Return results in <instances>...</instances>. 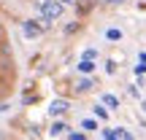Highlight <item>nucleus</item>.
Masks as SVG:
<instances>
[{
  "label": "nucleus",
  "instance_id": "423d86ee",
  "mask_svg": "<svg viewBox=\"0 0 146 140\" xmlns=\"http://www.w3.org/2000/svg\"><path fill=\"white\" fill-rule=\"evenodd\" d=\"M49 132H52V135L57 137V135H65V132H70V127L65 124V121H54V124H52V129H49Z\"/></svg>",
  "mask_w": 146,
  "mask_h": 140
},
{
  "label": "nucleus",
  "instance_id": "0eeeda50",
  "mask_svg": "<svg viewBox=\"0 0 146 140\" xmlns=\"http://www.w3.org/2000/svg\"><path fill=\"white\" fill-rule=\"evenodd\" d=\"M100 103H103V105H108V108H119V100H116L114 94H108V92H103V97H100Z\"/></svg>",
  "mask_w": 146,
  "mask_h": 140
},
{
  "label": "nucleus",
  "instance_id": "f8f14e48",
  "mask_svg": "<svg viewBox=\"0 0 146 140\" xmlns=\"http://www.w3.org/2000/svg\"><path fill=\"white\" fill-rule=\"evenodd\" d=\"M68 140H87L84 132H68Z\"/></svg>",
  "mask_w": 146,
  "mask_h": 140
},
{
  "label": "nucleus",
  "instance_id": "39448f33",
  "mask_svg": "<svg viewBox=\"0 0 146 140\" xmlns=\"http://www.w3.org/2000/svg\"><path fill=\"white\" fill-rule=\"evenodd\" d=\"M92 86H95L92 78H81V81L76 83V92H78V94H87V92H92Z\"/></svg>",
  "mask_w": 146,
  "mask_h": 140
},
{
  "label": "nucleus",
  "instance_id": "dca6fc26",
  "mask_svg": "<svg viewBox=\"0 0 146 140\" xmlns=\"http://www.w3.org/2000/svg\"><path fill=\"white\" fill-rule=\"evenodd\" d=\"M138 59H141V65H146V51H141V54H138Z\"/></svg>",
  "mask_w": 146,
  "mask_h": 140
},
{
  "label": "nucleus",
  "instance_id": "9d476101",
  "mask_svg": "<svg viewBox=\"0 0 146 140\" xmlns=\"http://www.w3.org/2000/svg\"><path fill=\"white\" fill-rule=\"evenodd\" d=\"M81 129H87V132L98 129V121H95V119H84V121H81Z\"/></svg>",
  "mask_w": 146,
  "mask_h": 140
},
{
  "label": "nucleus",
  "instance_id": "f257e3e1",
  "mask_svg": "<svg viewBox=\"0 0 146 140\" xmlns=\"http://www.w3.org/2000/svg\"><path fill=\"white\" fill-rule=\"evenodd\" d=\"M35 8H38V16H41L43 22H54V19L62 16L65 5L60 3V0H41V3H35Z\"/></svg>",
  "mask_w": 146,
  "mask_h": 140
},
{
  "label": "nucleus",
  "instance_id": "7ed1b4c3",
  "mask_svg": "<svg viewBox=\"0 0 146 140\" xmlns=\"http://www.w3.org/2000/svg\"><path fill=\"white\" fill-rule=\"evenodd\" d=\"M22 32H25V38H38L41 35V24H38V22H33V19H25L22 22Z\"/></svg>",
  "mask_w": 146,
  "mask_h": 140
},
{
  "label": "nucleus",
  "instance_id": "20e7f679",
  "mask_svg": "<svg viewBox=\"0 0 146 140\" xmlns=\"http://www.w3.org/2000/svg\"><path fill=\"white\" fill-rule=\"evenodd\" d=\"M78 73H84V76H89V73L95 70V59H78Z\"/></svg>",
  "mask_w": 146,
  "mask_h": 140
},
{
  "label": "nucleus",
  "instance_id": "4468645a",
  "mask_svg": "<svg viewBox=\"0 0 146 140\" xmlns=\"http://www.w3.org/2000/svg\"><path fill=\"white\" fill-rule=\"evenodd\" d=\"M103 140H119V137H116L111 129H103Z\"/></svg>",
  "mask_w": 146,
  "mask_h": 140
},
{
  "label": "nucleus",
  "instance_id": "aec40b11",
  "mask_svg": "<svg viewBox=\"0 0 146 140\" xmlns=\"http://www.w3.org/2000/svg\"><path fill=\"white\" fill-rule=\"evenodd\" d=\"M60 3H62V5H65V3H70V0H60Z\"/></svg>",
  "mask_w": 146,
  "mask_h": 140
},
{
  "label": "nucleus",
  "instance_id": "f03ea898",
  "mask_svg": "<svg viewBox=\"0 0 146 140\" xmlns=\"http://www.w3.org/2000/svg\"><path fill=\"white\" fill-rule=\"evenodd\" d=\"M68 108H70L68 100H65V97H57V100H52V103H49V116H62Z\"/></svg>",
  "mask_w": 146,
  "mask_h": 140
},
{
  "label": "nucleus",
  "instance_id": "6ab92c4d",
  "mask_svg": "<svg viewBox=\"0 0 146 140\" xmlns=\"http://www.w3.org/2000/svg\"><path fill=\"white\" fill-rule=\"evenodd\" d=\"M108 3H122V0H108Z\"/></svg>",
  "mask_w": 146,
  "mask_h": 140
},
{
  "label": "nucleus",
  "instance_id": "9b49d317",
  "mask_svg": "<svg viewBox=\"0 0 146 140\" xmlns=\"http://www.w3.org/2000/svg\"><path fill=\"white\" fill-rule=\"evenodd\" d=\"M106 38H108V41H122V32L111 27V30H106Z\"/></svg>",
  "mask_w": 146,
  "mask_h": 140
},
{
  "label": "nucleus",
  "instance_id": "f3484780",
  "mask_svg": "<svg viewBox=\"0 0 146 140\" xmlns=\"http://www.w3.org/2000/svg\"><path fill=\"white\" fill-rule=\"evenodd\" d=\"M0 140H8V135H5V132H0Z\"/></svg>",
  "mask_w": 146,
  "mask_h": 140
},
{
  "label": "nucleus",
  "instance_id": "1a4fd4ad",
  "mask_svg": "<svg viewBox=\"0 0 146 140\" xmlns=\"http://www.w3.org/2000/svg\"><path fill=\"white\" fill-rule=\"evenodd\" d=\"M114 135H116V137H119V140H135V137H133V135H130V132H127V129H125V127H116V129H114Z\"/></svg>",
  "mask_w": 146,
  "mask_h": 140
},
{
  "label": "nucleus",
  "instance_id": "2eb2a0df",
  "mask_svg": "<svg viewBox=\"0 0 146 140\" xmlns=\"http://www.w3.org/2000/svg\"><path fill=\"white\" fill-rule=\"evenodd\" d=\"M106 73H116V65L114 62H106Z\"/></svg>",
  "mask_w": 146,
  "mask_h": 140
},
{
  "label": "nucleus",
  "instance_id": "ddd939ff",
  "mask_svg": "<svg viewBox=\"0 0 146 140\" xmlns=\"http://www.w3.org/2000/svg\"><path fill=\"white\" fill-rule=\"evenodd\" d=\"M98 57V51H95V49H87V51H84V57L81 59H95Z\"/></svg>",
  "mask_w": 146,
  "mask_h": 140
},
{
  "label": "nucleus",
  "instance_id": "6e6552de",
  "mask_svg": "<svg viewBox=\"0 0 146 140\" xmlns=\"http://www.w3.org/2000/svg\"><path fill=\"white\" fill-rule=\"evenodd\" d=\"M92 113H95V119H108V108H103V103H100V105H95V108H92Z\"/></svg>",
  "mask_w": 146,
  "mask_h": 140
},
{
  "label": "nucleus",
  "instance_id": "a211bd4d",
  "mask_svg": "<svg viewBox=\"0 0 146 140\" xmlns=\"http://www.w3.org/2000/svg\"><path fill=\"white\" fill-rule=\"evenodd\" d=\"M141 108H143V110H146V100H143V103H141Z\"/></svg>",
  "mask_w": 146,
  "mask_h": 140
}]
</instances>
